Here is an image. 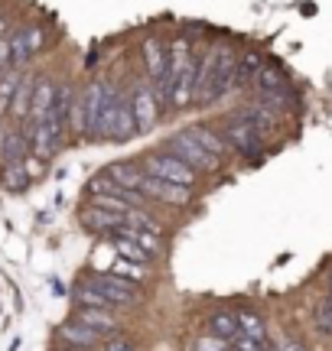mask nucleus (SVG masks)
<instances>
[{"instance_id":"1","label":"nucleus","mask_w":332,"mask_h":351,"mask_svg":"<svg viewBox=\"0 0 332 351\" xmlns=\"http://www.w3.org/2000/svg\"><path fill=\"white\" fill-rule=\"evenodd\" d=\"M235 75H238V59L225 43H215L202 56L199 72H195V101L199 108H212L218 101L235 91Z\"/></svg>"},{"instance_id":"2","label":"nucleus","mask_w":332,"mask_h":351,"mask_svg":"<svg viewBox=\"0 0 332 351\" xmlns=\"http://www.w3.org/2000/svg\"><path fill=\"white\" fill-rule=\"evenodd\" d=\"M195 56L189 52V43L186 39H176L173 43V52H169V108H189L195 101Z\"/></svg>"},{"instance_id":"3","label":"nucleus","mask_w":332,"mask_h":351,"mask_svg":"<svg viewBox=\"0 0 332 351\" xmlns=\"http://www.w3.org/2000/svg\"><path fill=\"white\" fill-rule=\"evenodd\" d=\"M143 69L156 88V98L163 108H169V52H166L163 39L160 36H147L143 39Z\"/></svg>"},{"instance_id":"4","label":"nucleus","mask_w":332,"mask_h":351,"mask_svg":"<svg viewBox=\"0 0 332 351\" xmlns=\"http://www.w3.org/2000/svg\"><path fill=\"white\" fill-rule=\"evenodd\" d=\"M130 104H134V121H137V134H154L156 121H160V98H156L154 82L137 78L130 85Z\"/></svg>"},{"instance_id":"5","label":"nucleus","mask_w":332,"mask_h":351,"mask_svg":"<svg viewBox=\"0 0 332 351\" xmlns=\"http://www.w3.org/2000/svg\"><path fill=\"white\" fill-rule=\"evenodd\" d=\"M143 169L150 176H160V179H169V182H179V186H195V179H199V169H192L186 160H179L176 153H154V156H147V163Z\"/></svg>"},{"instance_id":"6","label":"nucleus","mask_w":332,"mask_h":351,"mask_svg":"<svg viewBox=\"0 0 332 351\" xmlns=\"http://www.w3.org/2000/svg\"><path fill=\"white\" fill-rule=\"evenodd\" d=\"M222 137L228 140L231 150L241 153V156H248V160H257V156H261V150H264V137H261L254 127L244 121L241 114L228 117V124H225V134H222Z\"/></svg>"},{"instance_id":"7","label":"nucleus","mask_w":332,"mask_h":351,"mask_svg":"<svg viewBox=\"0 0 332 351\" xmlns=\"http://www.w3.org/2000/svg\"><path fill=\"white\" fill-rule=\"evenodd\" d=\"M166 150L176 153L179 160H186V163H189L192 169H199V173H202V169H205V173H209V169H218L215 156H212L209 150H202V147H199V143H195L186 130H182V134H173V137L166 140Z\"/></svg>"},{"instance_id":"8","label":"nucleus","mask_w":332,"mask_h":351,"mask_svg":"<svg viewBox=\"0 0 332 351\" xmlns=\"http://www.w3.org/2000/svg\"><path fill=\"white\" fill-rule=\"evenodd\" d=\"M88 287L104 293L115 306H130V302H137V283L128 280V276H121V274H111V270H108V274H95L88 280Z\"/></svg>"},{"instance_id":"9","label":"nucleus","mask_w":332,"mask_h":351,"mask_svg":"<svg viewBox=\"0 0 332 351\" xmlns=\"http://www.w3.org/2000/svg\"><path fill=\"white\" fill-rule=\"evenodd\" d=\"M141 192L147 199L163 202V205H189L192 199L189 186H179V182H169V179H160V176H150V173L143 176Z\"/></svg>"},{"instance_id":"10","label":"nucleus","mask_w":332,"mask_h":351,"mask_svg":"<svg viewBox=\"0 0 332 351\" xmlns=\"http://www.w3.org/2000/svg\"><path fill=\"white\" fill-rule=\"evenodd\" d=\"M137 134V121H134V104H130V95H117V104H115V117H111V127H108V140H117L124 143Z\"/></svg>"},{"instance_id":"11","label":"nucleus","mask_w":332,"mask_h":351,"mask_svg":"<svg viewBox=\"0 0 332 351\" xmlns=\"http://www.w3.org/2000/svg\"><path fill=\"white\" fill-rule=\"evenodd\" d=\"M82 225L95 231V234H104V238H111L117 228L128 225V215L124 212H108V208H98V205H88L85 212H82Z\"/></svg>"},{"instance_id":"12","label":"nucleus","mask_w":332,"mask_h":351,"mask_svg":"<svg viewBox=\"0 0 332 351\" xmlns=\"http://www.w3.org/2000/svg\"><path fill=\"white\" fill-rule=\"evenodd\" d=\"M56 335H59V341H62V345H72V348H82V351L95 348V345L104 339L102 332H95V328L82 326L78 319H69V322H62Z\"/></svg>"},{"instance_id":"13","label":"nucleus","mask_w":332,"mask_h":351,"mask_svg":"<svg viewBox=\"0 0 332 351\" xmlns=\"http://www.w3.org/2000/svg\"><path fill=\"white\" fill-rule=\"evenodd\" d=\"M29 153V137L26 130H0V163H20Z\"/></svg>"},{"instance_id":"14","label":"nucleus","mask_w":332,"mask_h":351,"mask_svg":"<svg viewBox=\"0 0 332 351\" xmlns=\"http://www.w3.org/2000/svg\"><path fill=\"white\" fill-rule=\"evenodd\" d=\"M56 91H59V85L56 82H49V78H36V91H33V108H29V124H36V121H43V117H49L52 104H56Z\"/></svg>"},{"instance_id":"15","label":"nucleus","mask_w":332,"mask_h":351,"mask_svg":"<svg viewBox=\"0 0 332 351\" xmlns=\"http://www.w3.org/2000/svg\"><path fill=\"white\" fill-rule=\"evenodd\" d=\"M72 319H78L82 326L95 328V332H102V335H115L117 332V319L111 315V309H95V306H78L75 315Z\"/></svg>"},{"instance_id":"16","label":"nucleus","mask_w":332,"mask_h":351,"mask_svg":"<svg viewBox=\"0 0 332 351\" xmlns=\"http://www.w3.org/2000/svg\"><path fill=\"white\" fill-rule=\"evenodd\" d=\"M33 91H36V78L23 75L20 78L16 95H13V104H10V114L16 117V121H26V117H29V108H33Z\"/></svg>"},{"instance_id":"17","label":"nucleus","mask_w":332,"mask_h":351,"mask_svg":"<svg viewBox=\"0 0 332 351\" xmlns=\"http://www.w3.org/2000/svg\"><path fill=\"white\" fill-rule=\"evenodd\" d=\"M186 134H189V137L195 140V143H199L202 150L212 153L215 160H222V156L228 153V140H225V137H218L215 130H209V127H189Z\"/></svg>"},{"instance_id":"18","label":"nucleus","mask_w":332,"mask_h":351,"mask_svg":"<svg viewBox=\"0 0 332 351\" xmlns=\"http://www.w3.org/2000/svg\"><path fill=\"white\" fill-rule=\"evenodd\" d=\"M209 328H212V335L225 341H235L241 335V326H238V313H215L209 319Z\"/></svg>"},{"instance_id":"19","label":"nucleus","mask_w":332,"mask_h":351,"mask_svg":"<svg viewBox=\"0 0 332 351\" xmlns=\"http://www.w3.org/2000/svg\"><path fill=\"white\" fill-rule=\"evenodd\" d=\"M261 69H264V62H261V56H241L238 59V75H235V88H254L257 75H261Z\"/></svg>"},{"instance_id":"20","label":"nucleus","mask_w":332,"mask_h":351,"mask_svg":"<svg viewBox=\"0 0 332 351\" xmlns=\"http://www.w3.org/2000/svg\"><path fill=\"white\" fill-rule=\"evenodd\" d=\"M29 169H26V160H20V163H7L3 166V173H0V182H3V189H10V192H23L26 186H29Z\"/></svg>"},{"instance_id":"21","label":"nucleus","mask_w":332,"mask_h":351,"mask_svg":"<svg viewBox=\"0 0 332 351\" xmlns=\"http://www.w3.org/2000/svg\"><path fill=\"white\" fill-rule=\"evenodd\" d=\"M104 173L115 176L121 186L137 189V192H141V182H143V176H147V169H141V166H134V163H115V166H108Z\"/></svg>"},{"instance_id":"22","label":"nucleus","mask_w":332,"mask_h":351,"mask_svg":"<svg viewBox=\"0 0 332 351\" xmlns=\"http://www.w3.org/2000/svg\"><path fill=\"white\" fill-rule=\"evenodd\" d=\"M20 78H23V72L13 69V65L0 72V114L13 104V95H16V88H20Z\"/></svg>"},{"instance_id":"23","label":"nucleus","mask_w":332,"mask_h":351,"mask_svg":"<svg viewBox=\"0 0 332 351\" xmlns=\"http://www.w3.org/2000/svg\"><path fill=\"white\" fill-rule=\"evenodd\" d=\"M111 247H115V251L121 254V257H128V261H137V263H147L150 257H154L150 251H143L137 241L124 238V234H115V238H111Z\"/></svg>"},{"instance_id":"24","label":"nucleus","mask_w":332,"mask_h":351,"mask_svg":"<svg viewBox=\"0 0 332 351\" xmlns=\"http://www.w3.org/2000/svg\"><path fill=\"white\" fill-rule=\"evenodd\" d=\"M75 302H78V306H95V309H117V306L108 300L104 293H98V289L88 287V283H82V287L75 289Z\"/></svg>"},{"instance_id":"25","label":"nucleus","mask_w":332,"mask_h":351,"mask_svg":"<svg viewBox=\"0 0 332 351\" xmlns=\"http://www.w3.org/2000/svg\"><path fill=\"white\" fill-rule=\"evenodd\" d=\"M238 326H241V335L268 341V326H264V319L257 313H238Z\"/></svg>"},{"instance_id":"26","label":"nucleus","mask_w":332,"mask_h":351,"mask_svg":"<svg viewBox=\"0 0 332 351\" xmlns=\"http://www.w3.org/2000/svg\"><path fill=\"white\" fill-rule=\"evenodd\" d=\"M111 274H121V276H128V280H134V283H143V280H147V267H143V263H137V261H128V257H121V254H117Z\"/></svg>"},{"instance_id":"27","label":"nucleus","mask_w":332,"mask_h":351,"mask_svg":"<svg viewBox=\"0 0 332 351\" xmlns=\"http://www.w3.org/2000/svg\"><path fill=\"white\" fill-rule=\"evenodd\" d=\"M91 205H98V208H108V212H124L128 215L134 205L128 199H121V195H91Z\"/></svg>"},{"instance_id":"28","label":"nucleus","mask_w":332,"mask_h":351,"mask_svg":"<svg viewBox=\"0 0 332 351\" xmlns=\"http://www.w3.org/2000/svg\"><path fill=\"white\" fill-rule=\"evenodd\" d=\"M316 328L326 332V335H332V293L316 306Z\"/></svg>"},{"instance_id":"29","label":"nucleus","mask_w":332,"mask_h":351,"mask_svg":"<svg viewBox=\"0 0 332 351\" xmlns=\"http://www.w3.org/2000/svg\"><path fill=\"white\" fill-rule=\"evenodd\" d=\"M231 348L235 351H270V345L261 339H251V335H238V339L231 341Z\"/></svg>"},{"instance_id":"30","label":"nucleus","mask_w":332,"mask_h":351,"mask_svg":"<svg viewBox=\"0 0 332 351\" xmlns=\"http://www.w3.org/2000/svg\"><path fill=\"white\" fill-rule=\"evenodd\" d=\"M102 351H134V341H130L128 335H117V332H115L111 339L104 341V348H102Z\"/></svg>"},{"instance_id":"31","label":"nucleus","mask_w":332,"mask_h":351,"mask_svg":"<svg viewBox=\"0 0 332 351\" xmlns=\"http://www.w3.org/2000/svg\"><path fill=\"white\" fill-rule=\"evenodd\" d=\"M10 59H13V52H10V39L3 36V39H0V72H3V69H10Z\"/></svg>"},{"instance_id":"32","label":"nucleus","mask_w":332,"mask_h":351,"mask_svg":"<svg viewBox=\"0 0 332 351\" xmlns=\"http://www.w3.org/2000/svg\"><path fill=\"white\" fill-rule=\"evenodd\" d=\"M283 351H307V345H303V341H290Z\"/></svg>"},{"instance_id":"33","label":"nucleus","mask_w":332,"mask_h":351,"mask_svg":"<svg viewBox=\"0 0 332 351\" xmlns=\"http://www.w3.org/2000/svg\"><path fill=\"white\" fill-rule=\"evenodd\" d=\"M7 29H10V26H7V20H3V16H0V39L7 36Z\"/></svg>"},{"instance_id":"34","label":"nucleus","mask_w":332,"mask_h":351,"mask_svg":"<svg viewBox=\"0 0 332 351\" xmlns=\"http://www.w3.org/2000/svg\"><path fill=\"white\" fill-rule=\"evenodd\" d=\"M0 130H3V127H0Z\"/></svg>"}]
</instances>
